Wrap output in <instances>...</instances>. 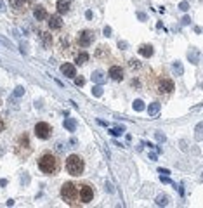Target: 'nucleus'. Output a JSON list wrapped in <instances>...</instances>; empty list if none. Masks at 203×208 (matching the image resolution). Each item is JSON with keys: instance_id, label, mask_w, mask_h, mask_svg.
<instances>
[{"instance_id": "obj_19", "label": "nucleus", "mask_w": 203, "mask_h": 208, "mask_svg": "<svg viewBox=\"0 0 203 208\" xmlns=\"http://www.w3.org/2000/svg\"><path fill=\"white\" fill-rule=\"evenodd\" d=\"M92 82H94V83H99V85H102V83L106 82V77H104L101 71H94V73H92Z\"/></svg>"}, {"instance_id": "obj_7", "label": "nucleus", "mask_w": 203, "mask_h": 208, "mask_svg": "<svg viewBox=\"0 0 203 208\" xmlns=\"http://www.w3.org/2000/svg\"><path fill=\"white\" fill-rule=\"evenodd\" d=\"M33 2H35V0H9L10 7H12V12L18 14V16L26 14L28 9H30V5L33 4Z\"/></svg>"}, {"instance_id": "obj_37", "label": "nucleus", "mask_w": 203, "mask_h": 208, "mask_svg": "<svg viewBox=\"0 0 203 208\" xmlns=\"http://www.w3.org/2000/svg\"><path fill=\"white\" fill-rule=\"evenodd\" d=\"M158 172H160V174H163V175H169V174H170L169 170H163V168H160Z\"/></svg>"}, {"instance_id": "obj_6", "label": "nucleus", "mask_w": 203, "mask_h": 208, "mask_svg": "<svg viewBox=\"0 0 203 208\" xmlns=\"http://www.w3.org/2000/svg\"><path fill=\"white\" fill-rule=\"evenodd\" d=\"M61 198L70 206H75V182H64L61 187Z\"/></svg>"}, {"instance_id": "obj_22", "label": "nucleus", "mask_w": 203, "mask_h": 208, "mask_svg": "<svg viewBox=\"0 0 203 208\" xmlns=\"http://www.w3.org/2000/svg\"><path fill=\"white\" fill-rule=\"evenodd\" d=\"M40 35H42V42L45 44V47H47V49L52 47V35L49 33V31H42Z\"/></svg>"}, {"instance_id": "obj_36", "label": "nucleus", "mask_w": 203, "mask_h": 208, "mask_svg": "<svg viewBox=\"0 0 203 208\" xmlns=\"http://www.w3.org/2000/svg\"><path fill=\"white\" fill-rule=\"evenodd\" d=\"M5 128V123H4V120H2V118H0V132L4 130Z\"/></svg>"}, {"instance_id": "obj_14", "label": "nucleus", "mask_w": 203, "mask_h": 208, "mask_svg": "<svg viewBox=\"0 0 203 208\" xmlns=\"http://www.w3.org/2000/svg\"><path fill=\"white\" fill-rule=\"evenodd\" d=\"M139 54L142 56V57H148V59H149L151 56L155 54V49H153V45L144 44V45H141V47H139Z\"/></svg>"}, {"instance_id": "obj_35", "label": "nucleus", "mask_w": 203, "mask_h": 208, "mask_svg": "<svg viewBox=\"0 0 203 208\" xmlns=\"http://www.w3.org/2000/svg\"><path fill=\"white\" fill-rule=\"evenodd\" d=\"M0 12H5V4L0 0Z\"/></svg>"}, {"instance_id": "obj_12", "label": "nucleus", "mask_w": 203, "mask_h": 208, "mask_svg": "<svg viewBox=\"0 0 203 208\" xmlns=\"http://www.w3.org/2000/svg\"><path fill=\"white\" fill-rule=\"evenodd\" d=\"M61 73H63L66 78H75L77 77V68L73 66L71 63H64V64H61Z\"/></svg>"}, {"instance_id": "obj_28", "label": "nucleus", "mask_w": 203, "mask_h": 208, "mask_svg": "<svg viewBox=\"0 0 203 208\" xmlns=\"http://www.w3.org/2000/svg\"><path fill=\"white\" fill-rule=\"evenodd\" d=\"M92 94H94L96 97H101L102 96V87L101 85H96V87L92 88Z\"/></svg>"}, {"instance_id": "obj_40", "label": "nucleus", "mask_w": 203, "mask_h": 208, "mask_svg": "<svg viewBox=\"0 0 203 208\" xmlns=\"http://www.w3.org/2000/svg\"><path fill=\"white\" fill-rule=\"evenodd\" d=\"M0 104H2V102H0Z\"/></svg>"}, {"instance_id": "obj_29", "label": "nucleus", "mask_w": 203, "mask_h": 208, "mask_svg": "<svg viewBox=\"0 0 203 208\" xmlns=\"http://www.w3.org/2000/svg\"><path fill=\"white\" fill-rule=\"evenodd\" d=\"M201 128H203V123H198L196 125V139L201 140Z\"/></svg>"}, {"instance_id": "obj_2", "label": "nucleus", "mask_w": 203, "mask_h": 208, "mask_svg": "<svg viewBox=\"0 0 203 208\" xmlns=\"http://www.w3.org/2000/svg\"><path fill=\"white\" fill-rule=\"evenodd\" d=\"M94 199V189L87 182H75V206L89 205Z\"/></svg>"}, {"instance_id": "obj_18", "label": "nucleus", "mask_w": 203, "mask_h": 208, "mask_svg": "<svg viewBox=\"0 0 203 208\" xmlns=\"http://www.w3.org/2000/svg\"><path fill=\"white\" fill-rule=\"evenodd\" d=\"M172 71H174V75H175V77H182V75H184L182 63H179V61H175V63H172Z\"/></svg>"}, {"instance_id": "obj_21", "label": "nucleus", "mask_w": 203, "mask_h": 208, "mask_svg": "<svg viewBox=\"0 0 203 208\" xmlns=\"http://www.w3.org/2000/svg\"><path fill=\"white\" fill-rule=\"evenodd\" d=\"M63 125H64V128H66V130H70V132H75V130H77V121L73 120V118H66Z\"/></svg>"}, {"instance_id": "obj_1", "label": "nucleus", "mask_w": 203, "mask_h": 208, "mask_svg": "<svg viewBox=\"0 0 203 208\" xmlns=\"http://www.w3.org/2000/svg\"><path fill=\"white\" fill-rule=\"evenodd\" d=\"M38 168L45 175H58L61 170V160L52 153H45L38 158Z\"/></svg>"}, {"instance_id": "obj_39", "label": "nucleus", "mask_w": 203, "mask_h": 208, "mask_svg": "<svg viewBox=\"0 0 203 208\" xmlns=\"http://www.w3.org/2000/svg\"><path fill=\"white\" fill-rule=\"evenodd\" d=\"M0 186H7V180H5V179H4V180L0 179Z\"/></svg>"}, {"instance_id": "obj_23", "label": "nucleus", "mask_w": 203, "mask_h": 208, "mask_svg": "<svg viewBox=\"0 0 203 208\" xmlns=\"http://www.w3.org/2000/svg\"><path fill=\"white\" fill-rule=\"evenodd\" d=\"M158 111H160V104H158V102H151L149 108H148V113H149V116L158 115Z\"/></svg>"}, {"instance_id": "obj_32", "label": "nucleus", "mask_w": 203, "mask_h": 208, "mask_svg": "<svg viewBox=\"0 0 203 208\" xmlns=\"http://www.w3.org/2000/svg\"><path fill=\"white\" fill-rule=\"evenodd\" d=\"M130 68H132V69H137V68H141V64L137 63L135 59H132V61H130Z\"/></svg>"}, {"instance_id": "obj_15", "label": "nucleus", "mask_w": 203, "mask_h": 208, "mask_svg": "<svg viewBox=\"0 0 203 208\" xmlns=\"http://www.w3.org/2000/svg\"><path fill=\"white\" fill-rule=\"evenodd\" d=\"M58 12L59 14H66V12H70V7H71V2L70 0H58Z\"/></svg>"}, {"instance_id": "obj_25", "label": "nucleus", "mask_w": 203, "mask_h": 208, "mask_svg": "<svg viewBox=\"0 0 203 208\" xmlns=\"http://www.w3.org/2000/svg\"><path fill=\"white\" fill-rule=\"evenodd\" d=\"M121 132H123V127H113L111 130H109V134L115 135V137H118V135H121Z\"/></svg>"}, {"instance_id": "obj_4", "label": "nucleus", "mask_w": 203, "mask_h": 208, "mask_svg": "<svg viewBox=\"0 0 203 208\" xmlns=\"http://www.w3.org/2000/svg\"><path fill=\"white\" fill-rule=\"evenodd\" d=\"M66 170H68V174L73 175V177H80L83 174V170H85L83 158L78 155H70L66 158Z\"/></svg>"}, {"instance_id": "obj_31", "label": "nucleus", "mask_w": 203, "mask_h": 208, "mask_svg": "<svg viewBox=\"0 0 203 208\" xmlns=\"http://www.w3.org/2000/svg\"><path fill=\"white\" fill-rule=\"evenodd\" d=\"M179 9H181V10H184V12H186V10L189 9V4H188V2H181V4H179Z\"/></svg>"}, {"instance_id": "obj_3", "label": "nucleus", "mask_w": 203, "mask_h": 208, "mask_svg": "<svg viewBox=\"0 0 203 208\" xmlns=\"http://www.w3.org/2000/svg\"><path fill=\"white\" fill-rule=\"evenodd\" d=\"M153 92H156L160 97H170L174 92V82L169 77H156L153 80Z\"/></svg>"}, {"instance_id": "obj_11", "label": "nucleus", "mask_w": 203, "mask_h": 208, "mask_svg": "<svg viewBox=\"0 0 203 208\" xmlns=\"http://www.w3.org/2000/svg\"><path fill=\"white\" fill-rule=\"evenodd\" d=\"M63 26H64V23L61 19V16H58V14L49 16V28L52 29V31H61Z\"/></svg>"}, {"instance_id": "obj_8", "label": "nucleus", "mask_w": 203, "mask_h": 208, "mask_svg": "<svg viewBox=\"0 0 203 208\" xmlns=\"http://www.w3.org/2000/svg\"><path fill=\"white\" fill-rule=\"evenodd\" d=\"M35 135L42 140L50 139V135H52V127L49 125L47 121H38V123L35 125Z\"/></svg>"}, {"instance_id": "obj_34", "label": "nucleus", "mask_w": 203, "mask_h": 208, "mask_svg": "<svg viewBox=\"0 0 203 208\" xmlns=\"http://www.w3.org/2000/svg\"><path fill=\"white\" fill-rule=\"evenodd\" d=\"M104 37H111V28H109V26L104 28Z\"/></svg>"}, {"instance_id": "obj_13", "label": "nucleus", "mask_w": 203, "mask_h": 208, "mask_svg": "<svg viewBox=\"0 0 203 208\" xmlns=\"http://www.w3.org/2000/svg\"><path fill=\"white\" fill-rule=\"evenodd\" d=\"M33 16L37 21H45L49 18V12L47 9H45L44 5H35L33 7Z\"/></svg>"}, {"instance_id": "obj_5", "label": "nucleus", "mask_w": 203, "mask_h": 208, "mask_svg": "<svg viewBox=\"0 0 203 208\" xmlns=\"http://www.w3.org/2000/svg\"><path fill=\"white\" fill-rule=\"evenodd\" d=\"M16 153L21 158H24L28 153H31V140H30L28 134H21L19 139L16 140Z\"/></svg>"}, {"instance_id": "obj_24", "label": "nucleus", "mask_w": 203, "mask_h": 208, "mask_svg": "<svg viewBox=\"0 0 203 208\" xmlns=\"http://www.w3.org/2000/svg\"><path fill=\"white\" fill-rule=\"evenodd\" d=\"M146 108V104L142 101H141V99H137V101H134V111H142V109H144Z\"/></svg>"}, {"instance_id": "obj_27", "label": "nucleus", "mask_w": 203, "mask_h": 208, "mask_svg": "<svg viewBox=\"0 0 203 208\" xmlns=\"http://www.w3.org/2000/svg\"><path fill=\"white\" fill-rule=\"evenodd\" d=\"M73 80H75V85H78V87H83V85H85V78H83V77H78V75H77Z\"/></svg>"}, {"instance_id": "obj_9", "label": "nucleus", "mask_w": 203, "mask_h": 208, "mask_svg": "<svg viewBox=\"0 0 203 208\" xmlns=\"http://www.w3.org/2000/svg\"><path fill=\"white\" fill-rule=\"evenodd\" d=\"M77 42H78L80 47H89V45H92V42H94V33H92L90 29H83V31L78 33Z\"/></svg>"}, {"instance_id": "obj_17", "label": "nucleus", "mask_w": 203, "mask_h": 208, "mask_svg": "<svg viewBox=\"0 0 203 208\" xmlns=\"http://www.w3.org/2000/svg\"><path fill=\"white\" fill-rule=\"evenodd\" d=\"M155 203L158 205V206H167V205L170 203V198L167 196V194H158L155 199Z\"/></svg>"}, {"instance_id": "obj_20", "label": "nucleus", "mask_w": 203, "mask_h": 208, "mask_svg": "<svg viewBox=\"0 0 203 208\" xmlns=\"http://www.w3.org/2000/svg\"><path fill=\"white\" fill-rule=\"evenodd\" d=\"M188 57H189V61H191L193 64H198L200 63V50L191 49V50H189V54H188Z\"/></svg>"}, {"instance_id": "obj_16", "label": "nucleus", "mask_w": 203, "mask_h": 208, "mask_svg": "<svg viewBox=\"0 0 203 208\" xmlns=\"http://www.w3.org/2000/svg\"><path fill=\"white\" fill-rule=\"evenodd\" d=\"M75 63H77V66H83L85 63H89V54L85 52V50L78 52L77 57H75Z\"/></svg>"}, {"instance_id": "obj_30", "label": "nucleus", "mask_w": 203, "mask_h": 208, "mask_svg": "<svg viewBox=\"0 0 203 208\" xmlns=\"http://www.w3.org/2000/svg\"><path fill=\"white\" fill-rule=\"evenodd\" d=\"M23 94H24V88H23V87H16V90H14V96L21 97Z\"/></svg>"}, {"instance_id": "obj_38", "label": "nucleus", "mask_w": 203, "mask_h": 208, "mask_svg": "<svg viewBox=\"0 0 203 208\" xmlns=\"http://www.w3.org/2000/svg\"><path fill=\"white\" fill-rule=\"evenodd\" d=\"M118 47H121V49H125V47H127V44H125V42H118Z\"/></svg>"}, {"instance_id": "obj_33", "label": "nucleus", "mask_w": 203, "mask_h": 208, "mask_svg": "<svg viewBox=\"0 0 203 208\" xmlns=\"http://www.w3.org/2000/svg\"><path fill=\"white\" fill-rule=\"evenodd\" d=\"M181 23H182L184 26H186V24H189V23H191V19H189V16H184V18H182V21H181Z\"/></svg>"}, {"instance_id": "obj_10", "label": "nucleus", "mask_w": 203, "mask_h": 208, "mask_svg": "<svg viewBox=\"0 0 203 208\" xmlns=\"http://www.w3.org/2000/svg\"><path fill=\"white\" fill-rule=\"evenodd\" d=\"M109 78L111 80H115V82H121L123 80V77H125V71H123V68L121 66H118V64H113V66H109Z\"/></svg>"}, {"instance_id": "obj_26", "label": "nucleus", "mask_w": 203, "mask_h": 208, "mask_svg": "<svg viewBox=\"0 0 203 208\" xmlns=\"http://www.w3.org/2000/svg\"><path fill=\"white\" fill-rule=\"evenodd\" d=\"M155 140H158V142H165L167 140V135H165L163 132H155Z\"/></svg>"}]
</instances>
